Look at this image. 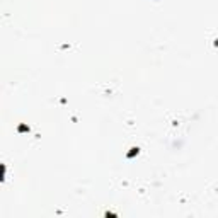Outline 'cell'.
Segmentation results:
<instances>
[{"mask_svg":"<svg viewBox=\"0 0 218 218\" xmlns=\"http://www.w3.org/2000/svg\"><path fill=\"white\" fill-rule=\"evenodd\" d=\"M19 131H29V126H19Z\"/></svg>","mask_w":218,"mask_h":218,"instance_id":"cell-1","label":"cell"},{"mask_svg":"<svg viewBox=\"0 0 218 218\" xmlns=\"http://www.w3.org/2000/svg\"><path fill=\"white\" fill-rule=\"evenodd\" d=\"M135 153H138V148H133V152H130V153H128V157H133Z\"/></svg>","mask_w":218,"mask_h":218,"instance_id":"cell-2","label":"cell"}]
</instances>
